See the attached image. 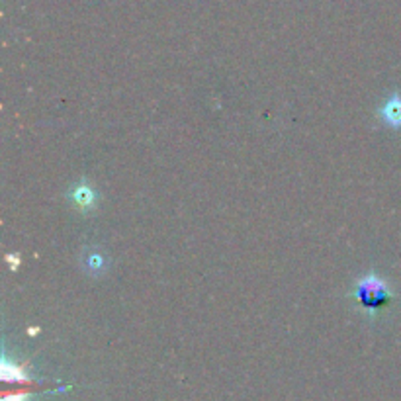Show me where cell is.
<instances>
[{
    "mask_svg": "<svg viewBox=\"0 0 401 401\" xmlns=\"http://www.w3.org/2000/svg\"><path fill=\"white\" fill-rule=\"evenodd\" d=\"M69 200L79 212L86 214V212H91L92 207H96V190H94L92 186H88L86 183L75 184V186L71 188Z\"/></svg>",
    "mask_w": 401,
    "mask_h": 401,
    "instance_id": "cell-2",
    "label": "cell"
},
{
    "mask_svg": "<svg viewBox=\"0 0 401 401\" xmlns=\"http://www.w3.org/2000/svg\"><path fill=\"white\" fill-rule=\"evenodd\" d=\"M353 298L356 299L358 308L364 313L376 315L391 301V290L386 284V280H382L380 276L366 274L355 284Z\"/></svg>",
    "mask_w": 401,
    "mask_h": 401,
    "instance_id": "cell-1",
    "label": "cell"
},
{
    "mask_svg": "<svg viewBox=\"0 0 401 401\" xmlns=\"http://www.w3.org/2000/svg\"><path fill=\"white\" fill-rule=\"evenodd\" d=\"M380 118L390 127H401V96L393 92L386 102L380 106Z\"/></svg>",
    "mask_w": 401,
    "mask_h": 401,
    "instance_id": "cell-3",
    "label": "cell"
},
{
    "mask_svg": "<svg viewBox=\"0 0 401 401\" xmlns=\"http://www.w3.org/2000/svg\"><path fill=\"white\" fill-rule=\"evenodd\" d=\"M88 266H91V268H94V272H96L100 266H104V261L100 259V257H98V254H92L91 259H88Z\"/></svg>",
    "mask_w": 401,
    "mask_h": 401,
    "instance_id": "cell-4",
    "label": "cell"
}]
</instances>
